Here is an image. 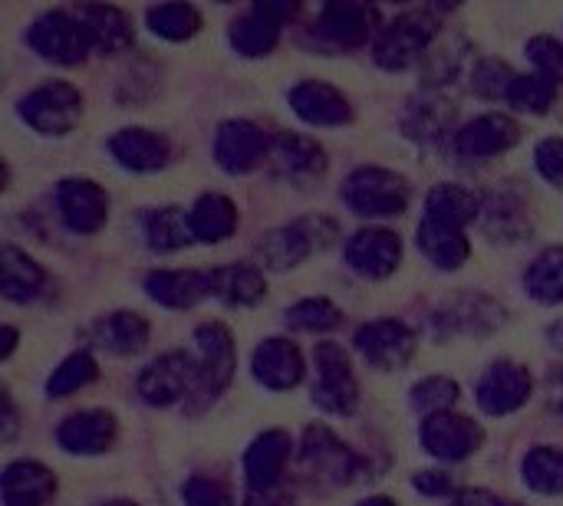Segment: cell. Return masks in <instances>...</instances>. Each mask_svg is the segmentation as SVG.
<instances>
[{"instance_id":"6","label":"cell","mask_w":563,"mask_h":506,"mask_svg":"<svg viewBox=\"0 0 563 506\" xmlns=\"http://www.w3.org/2000/svg\"><path fill=\"white\" fill-rule=\"evenodd\" d=\"M139 398L152 408H172L191 402L198 389V359L188 352H165L139 372Z\"/></svg>"},{"instance_id":"46","label":"cell","mask_w":563,"mask_h":506,"mask_svg":"<svg viewBox=\"0 0 563 506\" xmlns=\"http://www.w3.org/2000/svg\"><path fill=\"white\" fill-rule=\"evenodd\" d=\"M534 165H538V175L548 184L563 188V138H544L534 148Z\"/></svg>"},{"instance_id":"30","label":"cell","mask_w":563,"mask_h":506,"mask_svg":"<svg viewBox=\"0 0 563 506\" xmlns=\"http://www.w3.org/2000/svg\"><path fill=\"white\" fill-rule=\"evenodd\" d=\"M211 296L221 300L224 306H257L267 296V280L261 267L251 263H231L211 270Z\"/></svg>"},{"instance_id":"5","label":"cell","mask_w":563,"mask_h":506,"mask_svg":"<svg viewBox=\"0 0 563 506\" xmlns=\"http://www.w3.org/2000/svg\"><path fill=\"white\" fill-rule=\"evenodd\" d=\"M317 382H313V405L327 415H353L360 408V382L353 375V362L336 342H317L313 349Z\"/></svg>"},{"instance_id":"15","label":"cell","mask_w":563,"mask_h":506,"mask_svg":"<svg viewBox=\"0 0 563 506\" xmlns=\"http://www.w3.org/2000/svg\"><path fill=\"white\" fill-rule=\"evenodd\" d=\"M115 441H119V421H115L112 412H102V408L73 412L56 428V445L66 454H76V458L106 454V451L115 448Z\"/></svg>"},{"instance_id":"42","label":"cell","mask_w":563,"mask_h":506,"mask_svg":"<svg viewBox=\"0 0 563 506\" xmlns=\"http://www.w3.org/2000/svg\"><path fill=\"white\" fill-rule=\"evenodd\" d=\"M558 99V82H551L548 76L541 72H525L515 79L511 92H508V105L515 112H528V115H544L551 112Z\"/></svg>"},{"instance_id":"49","label":"cell","mask_w":563,"mask_h":506,"mask_svg":"<svg viewBox=\"0 0 563 506\" xmlns=\"http://www.w3.org/2000/svg\"><path fill=\"white\" fill-rule=\"evenodd\" d=\"M251 10H257L261 16H267L271 23L284 26L294 13H297V3H254Z\"/></svg>"},{"instance_id":"55","label":"cell","mask_w":563,"mask_h":506,"mask_svg":"<svg viewBox=\"0 0 563 506\" xmlns=\"http://www.w3.org/2000/svg\"><path fill=\"white\" fill-rule=\"evenodd\" d=\"M501 506H521V504H511V501H501Z\"/></svg>"},{"instance_id":"53","label":"cell","mask_w":563,"mask_h":506,"mask_svg":"<svg viewBox=\"0 0 563 506\" xmlns=\"http://www.w3.org/2000/svg\"><path fill=\"white\" fill-rule=\"evenodd\" d=\"M356 506H399L393 497H369V501H363V504Z\"/></svg>"},{"instance_id":"12","label":"cell","mask_w":563,"mask_h":506,"mask_svg":"<svg viewBox=\"0 0 563 506\" xmlns=\"http://www.w3.org/2000/svg\"><path fill=\"white\" fill-rule=\"evenodd\" d=\"M271 151L267 132L251 119H228L214 132V161L228 175H247L254 171Z\"/></svg>"},{"instance_id":"33","label":"cell","mask_w":563,"mask_h":506,"mask_svg":"<svg viewBox=\"0 0 563 506\" xmlns=\"http://www.w3.org/2000/svg\"><path fill=\"white\" fill-rule=\"evenodd\" d=\"M46 286V270L23 250L3 247L0 254V293L10 303H30L43 293Z\"/></svg>"},{"instance_id":"24","label":"cell","mask_w":563,"mask_h":506,"mask_svg":"<svg viewBox=\"0 0 563 506\" xmlns=\"http://www.w3.org/2000/svg\"><path fill=\"white\" fill-rule=\"evenodd\" d=\"M320 30L340 46H363L379 30V10L369 3L336 0L320 10Z\"/></svg>"},{"instance_id":"16","label":"cell","mask_w":563,"mask_h":506,"mask_svg":"<svg viewBox=\"0 0 563 506\" xmlns=\"http://www.w3.org/2000/svg\"><path fill=\"white\" fill-rule=\"evenodd\" d=\"M518 142H521V125L511 115H505V112L478 115V119L465 122L455 132V151L462 158H472V161H485V158L505 155Z\"/></svg>"},{"instance_id":"31","label":"cell","mask_w":563,"mask_h":506,"mask_svg":"<svg viewBox=\"0 0 563 506\" xmlns=\"http://www.w3.org/2000/svg\"><path fill=\"white\" fill-rule=\"evenodd\" d=\"M274 161L287 178L297 181H313L323 178L327 171V151L317 138L310 135H297V132H284L274 142Z\"/></svg>"},{"instance_id":"2","label":"cell","mask_w":563,"mask_h":506,"mask_svg":"<svg viewBox=\"0 0 563 506\" xmlns=\"http://www.w3.org/2000/svg\"><path fill=\"white\" fill-rule=\"evenodd\" d=\"M195 342H198V389H195L188 408L201 412V408L214 405L234 382L238 349H234V336L224 323H201L195 329Z\"/></svg>"},{"instance_id":"20","label":"cell","mask_w":563,"mask_h":506,"mask_svg":"<svg viewBox=\"0 0 563 506\" xmlns=\"http://www.w3.org/2000/svg\"><path fill=\"white\" fill-rule=\"evenodd\" d=\"M109 151L112 158L125 168V171H135V175H148V171H158L168 165L172 158V142L155 132V128H119L112 138H109Z\"/></svg>"},{"instance_id":"28","label":"cell","mask_w":563,"mask_h":506,"mask_svg":"<svg viewBox=\"0 0 563 506\" xmlns=\"http://www.w3.org/2000/svg\"><path fill=\"white\" fill-rule=\"evenodd\" d=\"M482 217V198L462 184H435L426 194V221H435L452 230H465Z\"/></svg>"},{"instance_id":"7","label":"cell","mask_w":563,"mask_h":506,"mask_svg":"<svg viewBox=\"0 0 563 506\" xmlns=\"http://www.w3.org/2000/svg\"><path fill=\"white\" fill-rule=\"evenodd\" d=\"M26 43L36 56H43L46 63H56V66H79L92 53L89 36L73 10L40 13L26 30Z\"/></svg>"},{"instance_id":"43","label":"cell","mask_w":563,"mask_h":506,"mask_svg":"<svg viewBox=\"0 0 563 506\" xmlns=\"http://www.w3.org/2000/svg\"><path fill=\"white\" fill-rule=\"evenodd\" d=\"M515 79H518V72L508 63H501V59H482L472 69V89L482 99H508Z\"/></svg>"},{"instance_id":"39","label":"cell","mask_w":563,"mask_h":506,"mask_svg":"<svg viewBox=\"0 0 563 506\" xmlns=\"http://www.w3.org/2000/svg\"><path fill=\"white\" fill-rule=\"evenodd\" d=\"M284 323H287L294 333L327 336V333H333V329L343 323V310H340L333 300H327V296H307V300L287 306Z\"/></svg>"},{"instance_id":"38","label":"cell","mask_w":563,"mask_h":506,"mask_svg":"<svg viewBox=\"0 0 563 506\" xmlns=\"http://www.w3.org/2000/svg\"><path fill=\"white\" fill-rule=\"evenodd\" d=\"M145 23L155 36L168 43H185L201 30V13L191 3H158V7H148Z\"/></svg>"},{"instance_id":"45","label":"cell","mask_w":563,"mask_h":506,"mask_svg":"<svg viewBox=\"0 0 563 506\" xmlns=\"http://www.w3.org/2000/svg\"><path fill=\"white\" fill-rule=\"evenodd\" d=\"M181 501L185 506H234L231 491L211 477H188L181 484Z\"/></svg>"},{"instance_id":"36","label":"cell","mask_w":563,"mask_h":506,"mask_svg":"<svg viewBox=\"0 0 563 506\" xmlns=\"http://www.w3.org/2000/svg\"><path fill=\"white\" fill-rule=\"evenodd\" d=\"M521 481L528 491L541 497H563V451L551 445H538L521 461Z\"/></svg>"},{"instance_id":"34","label":"cell","mask_w":563,"mask_h":506,"mask_svg":"<svg viewBox=\"0 0 563 506\" xmlns=\"http://www.w3.org/2000/svg\"><path fill=\"white\" fill-rule=\"evenodd\" d=\"M142 234L145 244L158 254H175L185 250L188 244H195V230H191V211L168 204V207H155L145 214L142 221Z\"/></svg>"},{"instance_id":"3","label":"cell","mask_w":563,"mask_h":506,"mask_svg":"<svg viewBox=\"0 0 563 506\" xmlns=\"http://www.w3.org/2000/svg\"><path fill=\"white\" fill-rule=\"evenodd\" d=\"M435 36H439V20L432 16V10H406L379 30L373 56L383 69L402 72L429 56Z\"/></svg>"},{"instance_id":"22","label":"cell","mask_w":563,"mask_h":506,"mask_svg":"<svg viewBox=\"0 0 563 506\" xmlns=\"http://www.w3.org/2000/svg\"><path fill=\"white\" fill-rule=\"evenodd\" d=\"M145 296L165 310H191L211 296V273L201 270H152L145 277Z\"/></svg>"},{"instance_id":"50","label":"cell","mask_w":563,"mask_h":506,"mask_svg":"<svg viewBox=\"0 0 563 506\" xmlns=\"http://www.w3.org/2000/svg\"><path fill=\"white\" fill-rule=\"evenodd\" d=\"M449 506H501V501L492 491H459Z\"/></svg>"},{"instance_id":"32","label":"cell","mask_w":563,"mask_h":506,"mask_svg":"<svg viewBox=\"0 0 563 506\" xmlns=\"http://www.w3.org/2000/svg\"><path fill=\"white\" fill-rule=\"evenodd\" d=\"M191 230L198 244H224L228 237H234L241 217H238V204L228 194H201L191 207Z\"/></svg>"},{"instance_id":"11","label":"cell","mask_w":563,"mask_h":506,"mask_svg":"<svg viewBox=\"0 0 563 506\" xmlns=\"http://www.w3.org/2000/svg\"><path fill=\"white\" fill-rule=\"evenodd\" d=\"M419 441H422L426 454H432L435 461L459 464V461H468L472 454L482 451V445H485V428H482L478 421H472L468 415L442 412V415L422 418Z\"/></svg>"},{"instance_id":"18","label":"cell","mask_w":563,"mask_h":506,"mask_svg":"<svg viewBox=\"0 0 563 506\" xmlns=\"http://www.w3.org/2000/svg\"><path fill=\"white\" fill-rule=\"evenodd\" d=\"M287 99H290L294 115L307 125H317V128H336V125H346L353 119L350 99L323 79L297 82Z\"/></svg>"},{"instance_id":"48","label":"cell","mask_w":563,"mask_h":506,"mask_svg":"<svg viewBox=\"0 0 563 506\" xmlns=\"http://www.w3.org/2000/svg\"><path fill=\"white\" fill-rule=\"evenodd\" d=\"M244 506H294V494L277 487V491H247Z\"/></svg>"},{"instance_id":"25","label":"cell","mask_w":563,"mask_h":506,"mask_svg":"<svg viewBox=\"0 0 563 506\" xmlns=\"http://www.w3.org/2000/svg\"><path fill=\"white\" fill-rule=\"evenodd\" d=\"M56 497V477L40 461H13L3 468V506H46Z\"/></svg>"},{"instance_id":"14","label":"cell","mask_w":563,"mask_h":506,"mask_svg":"<svg viewBox=\"0 0 563 506\" xmlns=\"http://www.w3.org/2000/svg\"><path fill=\"white\" fill-rule=\"evenodd\" d=\"M56 207L73 234H96L109 221V194L92 178H63L56 188Z\"/></svg>"},{"instance_id":"40","label":"cell","mask_w":563,"mask_h":506,"mask_svg":"<svg viewBox=\"0 0 563 506\" xmlns=\"http://www.w3.org/2000/svg\"><path fill=\"white\" fill-rule=\"evenodd\" d=\"M96 375H99V362H96L89 352L79 349V352L66 356V359L53 369V375L46 379V395H49V398H69V395H76L79 389L92 385Z\"/></svg>"},{"instance_id":"44","label":"cell","mask_w":563,"mask_h":506,"mask_svg":"<svg viewBox=\"0 0 563 506\" xmlns=\"http://www.w3.org/2000/svg\"><path fill=\"white\" fill-rule=\"evenodd\" d=\"M528 56L534 63V72L548 76L551 82H563V43L554 36H534L528 40Z\"/></svg>"},{"instance_id":"4","label":"cell","mask_w":563,"mask_h":506,"mask_svg":"<svg viewBox=\"0 0 563 506\" xmlns=\"http://www.w3.org/2000/svg\"><path fill=\"white\" fill-rule=\"evenodd\" d=\"M16 112L33 132H40L46 138H63L82 119V92L63 79H53V82H43L33 92H26L20 99Z\"/></svg>"},{"instance_id":"47","label":"cell","mask_w":563,"mask_h":506,"mask_svg":"<svg viewBox=\"0 0 563 506\" xmlns=\"http://www.w3.org/2000/svg\"><path fill=\"white\" fill-rule=\"evenodd\" d=\"M412 487H416L419 494L432 497V501H442V497H455V494H459L455 484H452V477H449L445 471H419V474L412 477Z\"/></svg>"},{"instance_id":"54","label":"cell","mask_w":563,"mask_h":506,"mask_svg":"<svg viewBox=\"0 0 563 506\" xmlns=\"http://www.w3.org/2000/svg\"><path fill=\"white\" fill-rule=\"evenodd\" d=\"M102 506H139V504H132V501H109V504H102Z\"/></svg>"},{"instance_id":"37","label":"cell","mask_w":563,"mask_h":506,"mask_svg":"<svg viewBox=\"0 0 563 506\" xmlns=\"http://www.w3.org/2000/svg\"><path fill=\"white\" fill-rule=\"evenodd\" d=\"M525 290L531 300L544 306H561L563 303V247H548L544 254L534 257V263L525 273Z\"/></svg>"},{"instance_id":"13","label":"cell","mask_w":563,"mask_h":506,"mask_svg":"<svg viewBox=\"0 0 563 506\" xmlns=\"http://www.w3.org/2000/svg\"><path fill=\"white\" fill-rule=\"evenodd\" d=\"M346 267L366 280H386L402 263V240L389 227H363L343 247Z\"/></svg>"},{"instance_id":"29","label":"cell","mask_w":563,"mask_h":506,"mask_svg":"<svg viewBox=\"0 0 563 506\" xmlns=\"http://www.w3.org/2000/svg\"><path fill=\"white\" fill-rule=\"evenodd\" d=\"M416 244L435 270H462L472 257V240L465 237V230H452L426 217L419 221Z\"/></svg>"},{"instance_id":"21","label":"cell","mask_w":563,"mask_h":506,"mask_svg":"<svg viewBox=\"0 0 563 506\" xmlns=\"http://www.w3.org/2000/svg\"><path fill=\"white\" fill-rule=\"evenodd\" d=\"M478 224L485 227V234L492 240H525L531 234V204L515 191V188H501L492 191L482 201V217Z\"/></svg>"},{"instance_id":"17","label":"cell","mask_w":563,"mask_h":506,"mask_svg":"<svg viewBox=\"0 0 563 506\" xmlns=\"http://www.w3.org/2000/svg\"><path fill=\"white\" fill-rule=\"evenodd\" d=\"M251 375L267 392H290L307 375L303 352L290 339H284V336H271V339H264L254 349V356H251Z\"/></svg>"},{"instance_id":"8","label":"cell","mask_w":563,"mask_h":506,"mask_svg":"<svg viewBox=\"0 0 563 506\" xmlns=\"http://www.w3.org/2000/svg\"><path fill=\"white\" fill-rule=\"evenodd\" d=\"M300 461H303L307 474L313 481H320L323 487H346L363 471V461L356 458V451L350 445H343L327 425H310L303 431Z\"/></svg>"},{"instance_id":"1","label":"cell","mask_w":563,"mask_h":506,"mask_svg":"<svg viewBox=\"0 0 563 506\" xmlns=\"http://www.w3.org/2000/svg\"><path fill=\"white\" fill-rule=\"evenodd\" d=\"M343 201L356 217H399L406 214L409 201H412V188L402 175L379 168V165H363L356 168L346 184H343Z\"/></svg>"},{"instance_id":"9","label":"cell","mask_w":563,"mask_h":506,"mask_svg":"<svg viewBox=\"0 0 563 506\" xmlns=\"http://www.w3.org/2000/svg\"><path fill=\"white\" fill-rule=\"evenodd\" d=\"M353 346L366 359V366H373L376 372H399L416 359L419 339L399 319H373L356 329Z\"/></svg>"},{"instance_id":"10","label":"cell","mask_w":563,"mask_h":506,"mask_svg":"<svg viewBox=\"0 0 563 506\" xmlns=\"http://www.w3.org/2000/svg\"><path fill=\"white\" fill-rule=\"evenodd\" d=\"M534 395V375L528 372V366L515 362V359H498L485 369V375L478 379L475 398L478 408L492 418H505L521 412Z\"/></svg>"},{"instance_id":"51","label":"cell","mask_w":563,"mask_h":506,"mask_svg":"<svg viewBox=\"0 0 563 506\" xmlns=\"http://www.w3.org/2000/svg\"><path fill=\"white\" fill-rule=\"evenodd\" d=\"M13 435H16V408L10 392H3V441H13Z\"/></svg>"},{"instance_id":"52","label":"cell","mask_w":563,"mask_h":506,"mask_svg":"<svg viewBox=\"0 0 563 506\" xmlns=\"http://www.w3.org/2000/svg\"><path fill=\"white\" fill-rule=\"evenodd\" d=\"M16 339H20V333H16L13 326H3V329H0V359H3V362L13 356V349H16Z\"/></svg>"},{"instance_id":"19","label":"cell","mask_w":563,"mask_h":506,"mask_svg":"<svg viewBox=\"0 0 563 506\" xmlns=\"http://www.w3.org/2000/svg\"><path fill=\"white\" fill-rule=\"evenodd\" d=\"M294 454V438L280 428H271L257 435L244 454V477L247 491H277L284 481V471Z\"/></svg>"},{"instance_id":"35","label":"cell","mask_w":563,"mask_h":506,"mask_svg":"<svg viewBox=\"0 0 563 506\" xmlns=\"http://www.w3.org/2000/svg\"><path fill=\"white\" fill-rule=\"evenodd\" d=\"M228 40L234 46L238 56L244 59H264L277 49L280 43V26L271 23L267 16H261L257 10H247L244 16H238L231 26H228Z\"/></svg>"},{"instance_id":"26","label":"cell","mask_w":563,"mask_h":506,"mask_svg":"<svg viewBox=\"0 0 563 506\" xmlns=\"http://www.w3.org/2000/svg\"><path fill=\"white\" fill-rule=\"evenodd\" d=\"M148 336H152V326L135 310H115V313L96 319V326H92L96 346L112 356H139L148 346Z\"/></svg>"},{"instance_id":"23","label":"cell","mask_w":563,"mask_h":506,"mask_svg":"<svg viewBox=\"0 0 563 506\" xmlns=\"http://www.w3.org/2000/svg\"><path fill=\"white\" fill-rule=\"evenodd\" d=\"M76 20L82 23L89 46L102 56H119L132 46V20L125 16V10L119 7H106V3H82L73 10Z\"/></svg>"},{"instance_id":"27","label":"cell","mask_w":563,"mask_h":506,"mask_svg":"<svg viewBox=\"0 0 563 506\" xmlns=\"http://www.w3.org/2000/svg\"><path fill=\"white\" fill-rule=\"evenodd\" d=\"M313 250H317V247H313L310 234L300 227V221L261 234V240H257V247H254L257 263H261L264 270H277V273L300 267Z\"/></svg>"},{"instance_id":"41","label":"cell","mask_w":563,"mask_h":506,"mask_svg":"<svg viewBox=\"0 0 563 506\" xmlns=\"http://www.w3.org/2000/svg\"><path fill=\"white\" fill-rule=\"evenodd\" d=\"M459 395H462V389H459L455 379H449V375H429V379H422V382H416L409 389V405L419 415L432 418V415H442V412H455Z\"/></svg>"}]
</instances>
